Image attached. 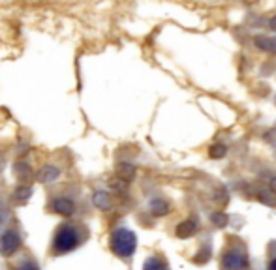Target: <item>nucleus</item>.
<instances>
[{
	"instance_id": "1",
	"label": "nucleus",
	"mask_w": 276,
	"mask_h": 270,
	"mask_svg": "<svg viewBox=\"0 0 276 270\" xmlns=\"http://www.w3.org/2000/svg\"><path fill=\"white\" fill-rule=\"evenodd\" d=\"M81 242H83V233L79 229L72 223H62L53 238V254L62 255V254L73 252Z\"/></svg>"
},
{
	"instance_id": "2",
	"label": "nucleus",
	"mask_w": 276,
	"mask_h": 270,
	"mask_svg": "<svg viewBox=\"0 0 276 270\" xmlns=\"http://www.w3.org/2000/svg\"><path fill=\"white\" fill-rule=\"evenodd\" d=\"M135 248H137V237H135V233H131L130 229L120 227L111 235V250H113L115 255L122 257V259L131 257Z\"/></svg>"
},
{
	"instance_id": "3",
	"label": "nucleus",
	"mask_w": 276,
	"mask_h": 270,
	"mask_svg": "<svg viewBox=\"0 0 276 270\" xmlns=\"http://www.w3.org/2000/svg\"><path fill=\"white\" fill-rule=\"evenodd\" d=\"M248 265V255L246 252H243L241 248H231L227 250L222 261H220V269L222 270H244Z\"/></svg>"
},
{
	"instance_id": "4",
	"label": "nucleus",
	"mask_w": 276,
	"mask_h": 270,
	"mask_svg": "<svg viewBox=\"0 0 276 270\" xmlns=\"http://www.w3.org/2000/svg\"><path fill=\"white\" fill-rule=\"evenodd\" d=\"M21 248V237L15 231H6L4 235H0V255L10 257Z\"/></svg>"
},
{
	"instance_id": "5",
	"label": "nucleus",
	"mask_w": 276,
	"mask_h": 270,
	"mask_svg": "<svg viewBox=\"0 0 276 270\" xmlns=\"http://www.w3.org/2000/svg\"><path fill=\"white\" fill-rule=\"evenodd\" d=\"M51 208H53V212L60 214V216H72L75 212V203L72 199H66V197H58V199L53 201Z\"/></svg>"
},
{
	"instance_id": "6",
	"label": "nucleus",
	"mask_w": 276,
	"mask_h": 270,
	"mask_svg": "<svg viewBox=\"0 0 276 270\" xmlns=\"http://www.w3.org/2000/svg\"><path fill=\"white\" fill-rule=\"evenodd\" d=\"M58 176H60V171L55 165H44L42 169L38 171V175H36L38 182H42V184H51V182L57 180Z\"/></svg>"
},
{
	"instance_id": "7",
	"label": "nucleus",
	"mask_w": 276,
	"mask_h": 270,
	"mask_svg": "<svg viewBox=\"0 0 276 270\" xmlns=\"http://www.w3.org/2000/svg\"><path fill=\"white\" fill-rule=\"evenodd\" d=\"M195 231H197V223L194 222V220H186V222H182V223H179L177 225V237L179 238H188V237H194L195 235Z\"/></svg>"
},
{
	"instance_id": "8",
	"label": "nucleus",
	"mask_w": 276,
	"mask_h": 270,
	"mask_svg": "<svg viewBox=\"0 0 276 270\" xmlns=\"http://www.w3.org/2000/svg\"><path fill=\"white\" fill-rule=\"evenodd\" d=\"M148 210L154 214V216H165V214L169 212V203L165 199H162V197H156V199L150 201Z\"/></svg>"
},
{
	"instance_id": "9",
	"label": "nucleus",
	"mask_w": 276,
	"mask_h": 270,
	"mask_svg": "<svg viewBox=\"0 0 276 270\" xmlns=\"http://www.w3.org/2000/svg\"><path fill=\"white\" fill-rule=\"evenodd\" d=\"M14 173L17 176V180H21V182H27L32 176V169H30L29 163H25V161H17L14 165Z\"/></svg>"
},
{
	"instance_id": "10",
	"label": "nucleus",
	"mask_w": 276,
	"mask_h": 270,
	"mask_svg": "<svg viewBox=\"0 0 276 270\" xmlns=\"http://www.w3.org/2000/svg\"><path fill=\"white\" fill-rule=\"evenodd\" d=\"M92 203L98 210H109L111 208V197L105 193V191H96L92 195Z\"/></svg>"
},
{
	"instance_id": "11",
	"label": "nucleus",
	"mask_w": 276,
	"mask_h": 270,
	"mask_svg": "<svg viewBox=\"0 0 276 270\" xmlns=\"http://www.w3.org/2000/svg\"><path fill=\"white\" fill-rule=\"evenodd\" d=\"M256 45L261 51L276 53V38H273V36H260V38H256Z\"/></svg>"
},
{
	"instance_id": "12",
	"label": "nucleus",
	"mask_w": 276,
	"mask_h": 270,
	"mask_svg": "<svg viewBox=\"0 0 276 270\" xmlns=\"http://www.w3.org/2000/svg\"><path fill=\"white\" fill-rule=\"evenodd\" d=\"M30 195H32V188L27 184L19 186V188H15L14 190V199L17 203H27L30 199Z\"/></svg>"
},
{
	"instance_id": "13",
	"label": "nucleus",
	"mask_w": 276,
	"mask_h": 270,
	"mask_svg": "<svg viewBox=\"0 0 276 270\" xmlns=\"http://www.w3.org/2000/svg\"><path fill=\"white\" fill-rule=\"evenodd\" d=\"M143 270H169V267L162 261L160 257H148L143 265Z\"/></svg>"
},
{
	"instance_id": "14",
	"label": "nucleus",
	"mask_w": 276,
	"mask_h": 270,
	"mask_svg": "<svg viewBox=\"0 0 276 270\" xmlns=\"http://www.w3.org/2000/svg\"><path fill=\"white\" fill-rule=\"evenodd\" d=\"M116 175H118V178H122V180L128 182L131 176L135 175V169H133V165H130V163H120L116 167Z\"/></svg>"
},
{
	"instance_id": "15",
	"label": "nucleus",
	"mask_w": 276,
	"mask_h": 270,
	"mask_svg": "<svg viewBox=\"0 0 276 270\" xmlns=\"http://www.w3.org/2000/svg\"><path fill=\"white\" fill-rule=\"evenodd\" d=\"M226 152H227V150H226L224 144H212L209 154H211V158H214V159H220V158L226 156Z\"/></svg>"
},
{
	"instance_id": "16",
	"label": "nucleus",
	"mask_w": 276,
	"mask_h": 270,
	"mask_svg": "<svg viewBox=\"0 0 276 270\" xmlns=\"http://www.w3.org/2000/svg\"><path fill=\"white\" fill-rule=\"evenodd\" d=\"M211 220H212V223H214L216 227H226V225H227V216L222 212H214L211 216Z\"/></svg>"
},
{
	"instance_id": "17",
	"label": "nucleus",
	"mask_w": 276,
	"mask_h": 270,
	"mask_svg": "<svg viewBox=\"0 0 276 270\" xmlns=\"http://www.w3.org/2000/svg\"><path fill=\"white\" fill-rule=\"evenodd\" d=\"M263 139L265 141L269 143L271 146H276V128H273V129H269L265 135H263Z\"/></svg>"
},
{
	"instance_id": "18",
	"label": "nucleus",
	"mask_w": 276,
	"mask_h": 270,
	"mask_svg": "<svg viewBox=\"0 0 276 270\" xmlns=\"http://www.w3.org/2000/svg\"><path fill=\"white\" fill-rule=\"evenodd\" d=\"M17 270H38V265H36L34 261H25L23 265H19Z\"/></svg>"
},
{
	"instance_id": "19",
	"label": "nucleus",
	"mask_w": 276,
	"mask_h": 270,
	"mask_svg": "<svg viewBox=\"0 0 276 270\" xmlns=\"http://www.w3.org/2000/svg\"><path fill=\"white\" fill-rule=\"evenodd\" d=\"M267 186L276 193V175H267Z\"/></svg>"
},
{
	"instance_id": "20",
	"label": "nucleus",
	"mask_w": 276,
	"mask_h": 270,
	"mask_svg": "<svg viewBox=\"0 0 276 270\" xmlns=\"http://www.w3.org/2000/svg\"><path fill=\"white\" fill-rule=\"evenodd\" d=\"M269 27H271V30H275V32H276V15L271 19V21H269Z\"/></svg>"
},
{
	"instance_id": "21",
	"label": "nucleus",
	"mask_w": 276,
	"mask_h": 270,
	"mask_svg": "<svg viewBox=\"0 0 276 270\" xmlns=\"http://www.w3.org/2000/svg\"><path fill=\"white\" fill-rule=\"evenodd\" d=\"M269 270H276V259L271 261V265H269Z\"/></svg>"
},
{
	"instance_id": "22",
	"label": "nucleus",
	"mask_w": 276,
	"mask_h": 270,
	"mask_svg": "<svg viewBox=\"0 0 276 270\" xmlns=\"http://www.w3.org/2000/svg\"><path fill=\"white\" fill-rule=\"evenodd\" d=\"M0 231H2V218H0Z\"/></svg>"
}]
</instances>
